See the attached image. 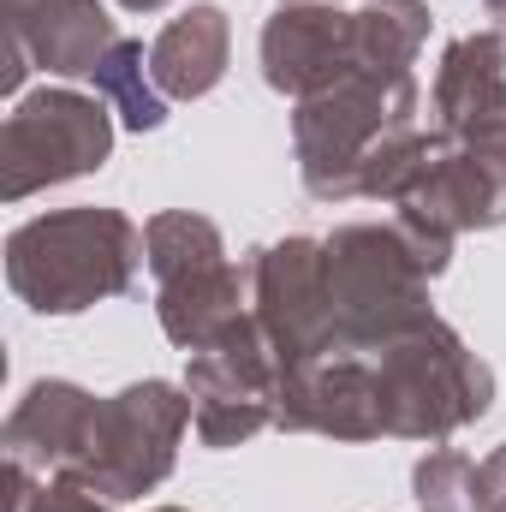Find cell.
<instances>
[{
    "label": "cell",
    "mask_w": 506,
    "mask_h": 512,
    "mask_svg": "<svg viewBox=\"0 0 506 512\" xmlns=\"http://www.w3.org/2000/svg\"><path fill=\"white\" fill-rule=\"evenodd\" d=\"M108 155H114V120L102 96L90 102L78 90H36L0 126V197L24 203L48 185L96 173Z\"/></svg>",
    "instance_id": "cell-7"
},
{
    "label": "cell",
    "mask_w": 506,
    "mask_h": 512,
    "mask_svg": "<svg viewBox=\"0 0 506 512\" xmlns=\"http://www.w3.org/2000/svg\"><path fill=\"white\" fill-rule=\"evenodd\" d=\"M251 274V268H245ZM245 274L221 256V262H203L191 274H173L155 286V310H161V328L173 346L185 352H203L209 340H221L239 316H245Z\"/></svg>",
    "instance_id": "cell-14"
},
{
    "label": "cell",
    "mask_w": 506,
    "mask_h": 512,
    "mask_svg": "<svg viewBox=\"0 0 506 512\" xmlns=\"http://www.w3.org/2000/svg\"><path fill=\"white\" fill-rule=\"evenodd\" d=\"M6 42L30 54V66L60 78H96L102 54L120 42L102 0H6Z\"/></svg>",
    "instance_id": "cell-13"
},
{
    "label": "cell",
    "mask_w": 506,
    "mask_h": 512,
    "mask_svg": "<svg viewBox=\"0 0 506 512\" xmlns=\"http://www.w3.org/2000/svg\"><path fill=\"white\" fill-rule=\"evenodd\" d=\"M6 512H114V501L90 495L84 483H66V477H36L24 465H6Z\"/></svg>",
    "instance_id": "cell-21"
},
{
    "label": "cell",
    "mask_w": 506,
    "mask_h": 512,
    "mask_svg": "<svg viewBox=\"0 0 506 512\" xmlns=\"http://www.w3.org/2000/svg\"><path fill=\"white\" fill-rule=\"evenodd\" d=\"M120 6H126V12H161L167 0H120Z\"/></svg>",
    "instance_id": "cell-24"
},
{
    "label": "cell",
    "mask_w": 506,
    "mask_h": 512,
    "mask_svg": "<svg viewBox=\"0 0 506 512\" xmlns=\"http://www.w3.org/2000/svg\"><path fill=\"white\" fill-rule=\"evenodd\" d=\"M423 42H429L423 0H370L358 12V66L370 72H411Z\"/></svg>",
    "instance_id": "cell-17"
},
{
    "label": "cell",
    "mask_w": 506,
    "mask_h": 512,
    "mask_svg": "<svg viewBox=\"0 0 506 512\" xmlns=\"http://www.w3.org/2000/svg\"><path fill=\"white\" fill-rule=\"evenodd\" d=\"M280 429H316L334 441H376L381 423V387L370 352H328L316 364L280 370Z\"/></svg>",
    "instance_id": "cell-11"
},
{
    "label": "cell",
    "mask_w": 506,
    "mask_h": 512,
    "mask_svg": "<svg viewBox=\"0 0 506 512\" xmlns=\"http://www.w3.org/2000/svg\"><path fill=\"white\" fill-rule=\"evenodd\" d=\"M328 245V292L340 322V352H381L387 340L429 322V280L447 268V239L399 221L340 227Z\"/></svg>",
    "instance_id": "cell-2"
},
{
    "label": "cell",
    "mask_w": 506,
    "mask_h": 512,
    "mask_svg": "<svg viewBox=\"0 0 506 512\" xmlns=\"http://www.w3.org/2000/svg\"><path fill=\"white\" fill-rule=\"evenodd\" d=\"M292 143H298V167H304L310 197H322V203H352V197L399 203L417 161H423L417 78L358 66L334 90L298 102Z\"/></svg>",
    "instance_id": "cell-1"
},
{
    "label": "cell",
    "mask_w": 506,
    "mask_h": 512,
    "mask_svg": "<svg viewBox=\"0 0 506 512\" xmlns=\"http://www.w3.org/2000/svg\"><path fill=\"white\" fill-rule=\"evenodd\" d=\"M191 423V399L167 382H137L96 411V435L84 447V465L66 483H84L102 501H137L173 477L179 435Z\"/></svg>",
    "instance_id": "cell-6"
},
{
    "label": "cell",
    "mask_w": 506,
    "mask_h": 512,
    "mask_svg": "<svg viewBox=\"0 0 506 512\" xmlns=\"http://www.w3.org/2000/svg\"><path fill=\"white\" fill-rule=\"evenodd\" d=\"M155 512H185V507H155Z\"/></svg>",
    "instance_id": "cell-25"
},
{
    "label": "cell",
    "mask_w": 506,
    "mask_h": 512,
    "mask_svg": "<svg viewBox=\"0 0 506 512\" xmlns=\"http://www.w3.org/2000/svg\"><path fill=\"white\" fill-rule=\"evenodd\" d=\"M411 489L423 512H483V465L453 447H435L429 459H417Z\"/></svg>",
    "instance_id": "cell-20"
},
{
    "label": "cell",
    "mask_w": 506,
    "mask_h": 512,
    "mask_svg": "<svg viewBox=\"0 0 506 512\" xmlns=\"http://www.w3.org/2000/svg\"><path fill=\"white\" fill-rule=\"evenodd\" d=\"M286 6H298V0H286Z\"/></svg>",
    "instance_id": "cell-26"
},
{
    "label": "cell",
    "mask_w": 506,
    "mask_h": 512,
    "mask_svg": "<svg viewBox=\"0 0 506 512\" xmlns=\"http://www.w3.org/2000/svg\"><path fill=\"white\" fill-rule=\"evenodd\" d=\"M227 48H233L227 12L203 0V6L179 12V18L155 36V48H149V72H155V84H161L167 102H197V96H209V90L221 84V72H227Z\"/></svg>",
    "instance_id": "cell-15"
},
{
    "label": "cell",
    "mask_w": 506,
    "mask_h": 512,
    "mask_svg": "<svg viewBox=\"0 0 506 512\" xmlns=\"http://www.w3.org/2000/svg\"><path fill=\"white\" fill-rule=\"evenodd\" d=\"M483 6H489V18H495V30L506 36V0H483Z\"/></svg>",
    "instance_id": "cell-23"
},
{
    "label": "cell",
    "mask_w": 506,
    "mask_h": 512,
    "mask_svg": "<svg viewBox=\"0 0 506 512\" xmlns=\"http://www.w3.org/2000/svg\"><path fill=\"white\" fill-rule=\"evenodd\" d=\"M102 399H90L72 382H36L6 417V465L48 477H72L84 465V447L96 435Z\"/></svg>",
    "instance_id": "cell-12"
},
{
    "label": "cell",
    "mask_w": 506,
    "mask_h": 512,
    "mask_svg": "<svg viewBox=\"0 0 506 512\" xmlns=\"http://www.w3.org/2000/svg\"><path fill=\"white\" fill-rule=\"evenodd\" d=\"M399 215L435 239L506 221V102L483 120L441 126L423 137V161L399 197Z\"/></svg>",
    "instance_id": "cell-5"
},
{
    "label": "cell",
    "mask_w": 506,
    "mask_h": 512,
    "mask_svg": "<svg viewBox=\"0 0 506 512\" xmlns=\"http://www.w3.org/2000/svg\"><path fill=\"white\" fill-rule=\"evenodd\" d=\"M143 262L149 245L120 209H60L6 239V286L36 316H78L131 292Z\"/></svg>",
    "instance_id": "cell-3"
},
{
    "label": "cell",
    "mask_w": 506,
    "mask_h": 512,
    "mask_svg": "<svg viewBox=\"0 0 506 512\" xmlns=\"http://www.w3.org/2000/svg\"><path fill=\"white\" fill-rule=\"evenodd\" d=\"M376 358V387H381V423L387 435L405 441H447L453 429L477 423L495 399V376L477 352H465V340L429 316L411 334L387 340Z\"/></svg>",
    "instance_id": "cell-4"
},
{
    "label": "cell",
    "mask_w": 506,
    "mask_h": 512,
    "mask_svg": "<svg viewBox=\"0 0 506 512\" xmlns=\"http://www.w3.org/2000/svg\"><path fill=\"white\" fill-rule=\"evenodd\" d=\"M352 72H358V12H340L334 0H298L262 24V78L274 90L310 102Z\"/></svg>",
    "instance_id": "cell-10"
},
{
    "label": "cell",
    "mask_w": 506,
    "mask_h": 512,
    "mask_svg": "<svg viewBox=\"0 0 506 512\" xmlns=\"http://www.w3.org/2000/svg\"><path fill=\"white\" fill-rule=\"evenodd\" d=\"M143 245H149V274H155V286L173 280V274H191V268L227 256L221 227L203 221V215H191V209H167V215H155V221L143 227Z\"/></svg>",
    "instance_id": "cell-19"
},
{
    "label": "cell",
    "mask_w": 506,
    "mask_h": 512,
    "mask_svg": "<svg viewBox=\"0 0 506 512\" xmlns=\"http://www.w3.org/2000/svg\"><path fill=\"white\" fill-rule=\"evenodd\" d=\"M185 393H191V429L203 447H239L280 417V358L256 328V316H239L221 340L191 352Z\"/></svg>",
    "instance_id": "cell-8"
},
{
    "label": "cell",
    "mask_w": 506,
    "mask_h": 512,
    "mask_svg": "<svg viewBox=\"0 0 506 512\" xmlns=\"http://www.w3.org/2000/svg\"><path fill=\"white\" fill-rule=\"evenodd\" d=\"M90 84H96L102 102H114V114H120L131 131H155L167 120V96H161V84H155V72H149L143 42H131V36H120V42L102 54V66H96Z\"/></svg>",
    "instance_id": "cell-18"
},
{
    "label": "cell",
    "mask_w": 506,
    "mask_h": 512,
    "mask_svg": "<svg viewBox=\"0 0 506 512\" xmlns=\"http://www.w3.org/2000/svg\"><path fill=\"white\" fill-rule=\"evenodd\" d=\"M501 102H506V36L501 30L459 36L441 54V72H435V114H441V126L483 120Z\"/></svg>",
    "instance_id": "cell-16"
},
{
    "label": "cell",
    "mask_w": 506,
    "mask_h": 512,
    "mask_svg": "<svg viewBox=\"0 0 506 512\" xmlns=\"http://www.w3.org/2000/svg\"><path fill=\"white\" fill-rule=\"evenodd\" d=\"M483 512H506V447L483 459Z\"/></svg>",
    "instance_id": "cell-22"
},
{
    "label": "cell",
    "mask_w": 506,
    "mask_h": 512,
    "mask_svg": "<svg viewBox=\"0 0 506 512\" xmlns=\"http://www.w3.org/2000/svg\"><path fill=\"white\" fill-rule=\"evenodd\" d=\"M251 316L268 334L280 370L316 364L340 352V322H334V292H328V245L316 239H286L251 256Z\"/></svg>",
    "instance_id": "cell-9"
}]
</instances>
